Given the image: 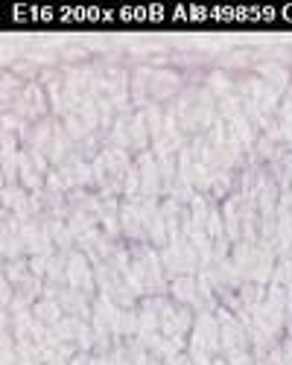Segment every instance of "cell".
Returning a JSON list of instances; mask_svg holds the SVG:
<instances>
[{
  "label": "cell",
  "instance_id": "23",
  "mask_svg": "<svg viewBox=\"0 0 292 365\" xmlns=\"http://www.w3.org/2000/svg\"><path fill=\"white\" fill-rule=\"evenodd\" d=\"M26 263H29V272H33V275L47 278V263H50V257H47V255H29V257H26Z\"/></svg>",
  "mask_w": 292,
  "mask_h": 365
},
{
  "label": "cell",
  "instance_id": "14",
  "mask_svg": "<svg viewBox=\"0 0 292 365\" xmlns=\"http://www.w3.org/2000/svg\"><path fill=\"white\" fill-rule=\"evenodd\" d=\"M150 76H152V65H137L132 68V79H129V91H132V106L135 111L150 106Z\"/></svg>",
  "mask_w": 292,
  "mask_h": 365
},
{
  "label": "cell",
  "instance_id": "19",
  "mask_svg": "<svg viewBox=\"0 0 292 365\" xmlns=\"http://www.w3.org/2000/svg\"><path fill=\"white\" fill-rule=\"evenodd\" d=\"M135 111H129V114H120L114 120V126L108 129V135H105V143H111V146H123V149H132V143H129V117H132Z\"/></svg>",
  "mask_w": 292,
  "mask_h": 365
},
{
  "label": "cell",
  "instance_id": "16",
  "mask_svg": "<svg viewBox=\"0 0 292 365\" xmlns=\"http://www.w3.org/2000/svg\"><path fill=\"white\" fill-rule=\"evenodd\" d=\"M129 143H132V155L152 149V135H150V126H146L143 111H135L129 117Z\"/></svg>",
  "mask_w": 292,
  "mask_h": 365
},
{
  "label": "cell",
  "instance_id": "11",
  "mask_svg": "<svg viewBox=\"0 0 292 365\" xmlns=\"http://www.w3.org/2000/svg\"><path fill=\"white\" fill-rule=\"evenodd\" d=\"M240 193L234 190L228 199H222V222H225V234L231 240V246L234 242H240L243 240V210H240Z\"/></svg>",
  "mask_w": 292,
  "mask_h": 365
},
{
  "label": "cell",
  "instance_id": "2",
  "mask_svg": "<svg viewBox=\"0 0 292 365\" xmlns=\"http://www.w3.org/2000/svg\"><path fill=\"white\" fill-rule=\"evenodd\" d=\"M187 348H196V351H208L211 356H219L222 354V339H219V322H217V313L214 310H196V322H193V330L187 336Z\"/></svg>",
  "mask_w": 292,
  "mask_h": 365
},
{
  "label": "cell",
  "instance_id": "24",
  "mask_svg": "<svg viewBox=\"0 0 292 365\" xmlns=\"http://www.w3.org/2000/svg\"><path fill=\"white\" fill-rule=\"evenodd\" d=\"M278 111H281V114H292V79H289V88H286V94H283Z\"/></svg>",
  "mask_w": 292,
  "mask_h": 365
},
{
  "label": "cell",
  "instance_id": "26",
  "mask_svg": "<svg viewBox=\"0 0 292 365\" xmlns=\"http://www.w3.org/2000/svg\"><path fill=\"white\" fill-rule=\"evenodd\" d=\"M167 365H193V359H190V354H187V351H182V354H175Z\"/></svg>",
  "mask_w": 292,
  "mask_h": 365
},
{
  "label": "cell",
  "instance_id": "9",
  "mask_svg": "<svg viewBox=\"0 0 292 365\" xmlns=\"http://www.w3.org/2000/svg\"><path fill=\"white\" fill-rule=\"evenodd\" d=\"M175 304H184V307H193V310H204V304L199 298V278L196 275H175L170 281V292H167ZM211 310V307H208Z\"/></svg>",
  "mask_w": 292,
  "mask_h": 365
},
{
  "label": "cell",
  "instance_id": "1",
  "mask_svg": "<svg viewBox=\"0 0 292 365\" xmlns=\"http://www.w3.org/2000/svg\"><path fill=\"white\" fill-rule=\"evenodd\" d=\"M158 316H161V336L167 339H187L196 322V310L175 304L170 295H158Z\"/></svg>",
  "mask_w": 292,
  "mask_h": 365
},
{
  "label": "cell",
  "instance_id": "10",
  "mask_svg": "<svg viewBox=\"0 0 292 365\" xmlns=\"http://www.w3.org/2000/svg\"><path fill=\"white\" fill-rule=\"evenodd\" d=\"M56 298L65 307L68 316H79L85 322H91V313H94V298L91 295H85L82 289H73V287H58Z\"/></svg>",
  "mask_w": 292,
  "mask_h": 365
},
{
  "label": "cell",
  "instance_id": "5",
  "mask_svg": "<svg viewBox=\"0 0 292 365\" xmlns=\"http://www.w3.org/2000/svg\"><path fill=\"white\" fill-rule=\"evenodd\" d=\"M184 88V76L172 68H152V76H150V103H172L179 97V91Z\"/></svg>",
  "mask_w": 292,
  "mask_h": 365
},
{
  "label": "cell",
  "instance_id": "7",
  "mask_svg": "<svg viewBox=\"0 0 292 365\" xmlns=\"http://www.w3.org/2000/svg\"><path fill=\"white\" fill-rule=\"evenodd\" d=\"M135 164H137V173H140V196H143V199H164V190H161V170H158L155 152H152V149L137 152Z\"/></svg>",
  "mask_w": 292,
  "mask_h": 365
},
{
  "label": "cell",
  "instance_id": "3",
  "mask_svg": "<svg viewBox=\"0 0 292 365\" xmlns=\"http://www.w3.org/2000/svg\"><path fill=\"white\" fill-rule=\"evenodd\" d=\"M9 111H15L21 120H26V123H38V120L50 117V100H47L44 85L38 79L36 82H26Z\"/></svg>",
  "mask_w": 292,
  "mask_h": 365
},
{
  "label": "cell",
  "instance_id": "17",
  "mask_svg": "<svg viewBox=\"0 0 292 365\" xmlns=\"http://www.w3.org/2000/svg\"><path fill=\"white\" fill-rule=\"evenodd\" d=\"M33 313H36V319L38 322H44L47 327H53V324H58V322H62L68 313H65V307H62V304H58V298H38L36 304H33Z\"/></svg>",
  "mask_w": 292,
  "mask_h": 365
},
{
  "label": "cell",
  "instance_id": "15",
  "mask_svg": "<svg viewBox=\"0 0 292 365\" xmlns=\"http://www.w3.org/2000/svg\"><path fill=\"white\" fill-rule=\"evenodd\" d=\"M120 196H111V199H103L100 210H97V220H100V228L111 237V240H123L120 234Z\"/></svg>",
  "mask_w": 292,
  "mask_h": 365
},
{
  "label": "cell",
  "instance_id": "21",
  "mask_svg": "<svg viewBox=\"0 0 292 365\" xmlns=\"http://www.w3.org/2000/svg\"><path fill=\"white\" fill-rule=\"evenodd\" d=\"M62 123H65V129H68V135L73 138V143H82L88 135H91V132H88V126H85V120L76 114V111H71V114H65L62 117Z\"/></svg>",
  "mask_w": 292,
  "mask_h": 365
},
{
  "label": "cell",
  "instance_id": "12",
  "mask_svg": "<svg viewBox=\"0 0 292 365\" xmlns=\"http://www.w3.org/2000/svg\"><path fill=\"white\" fill-rule=\"evenodd\" d=\"M254 76H260L266 85H272L278 94H286V88H289V79H292V71L278 62V58H269V62H257L254 65Z\"/></svg>",
  "mask_w": 292,
  "mask_h": 365
},
{
  "label": "cell",
  "instance_id": "25",
  "mask_svg": "<svg viewBox=\"0 0 292 365\" xmlns=\"http://www.w3.org/2000/svg\"><path fill=\"white\" fill-rule=\"evenodd\" d=\"M88 365H114V356H111V351L108 354H91V362Z\"/></svg>",
  "mask_w": 292,
  "mask_h": 365
},
{
  "label": "cell",
  "instance_id": "8",
  "mask_svg": "<svg viewBox=\"0 0 292 365\" xmlns=\"http://www.w3.org/2000/svg\"><path fill=\"white\" fill-rule=\"evenodd\" d=\"M120 234L129 246L135 242H146L143 231V217H140V199H123L120 202Z\"/></svg>",
  "mask_w": 292,
  "mask_h": 365
},
{
  "label": "cell",
  "instance_id": "22",
  "mask_svg": "<svg viewBox=\"0 0 292 365\" xmlns=\"http://www.w3.org/2000/svg\"><path fill=\"white\" fill-rule=\"evenodd\" d=\"M123 199H140V173H137V164H132L126 170V178H123Z\"/></svg>",
  "mask_w": 292,
  "mask_h": 365
},
{
  "label": "cell",
  "instance_id": "27",
  "mask_svg": "<svg viewBox=\"0 0 292 365\" xmlns=\"http://www.w3.org/2000/svg\"><path fill=\"white\" fill-rule=\"evenodd\" d=\"M88 362H91V354H88V351H79V354L71 359V365H88Z\"/></svg>",
  "mask_w": 292,
  "mask_h": 365
},
{
  "label": "cell",
  "instance_id": "13",
  "mask_svg": "<svg viewBox=\"0 0 292 365\" xmlns=\"http://www.w3.org/2000/svg\"><path fill=\"white\" fill-rule=\"evenodd\" d=\"M73 152H76V143H73V138L68 135V129H65V123H62V120H56L53 140H50V146H47V158H50V164H53V167L65 164V161L73 155Z\"/></svg>",
  "mask_w": 292,
  "mask_h": 365
},
{
  "label": "cell",
  "instance_id": "4",
  "mask_svg": "<svg viewBox=\"0 0 292 365\" xmlns=\"http://www.w3.org/2000/svg\"><path fill=\"white\" fill-rule=\"evenodd\" d=\"M214 313H217V322H219L222 354L240 351V348H251V342H249V330H246V324H243L237 316H234L228 307H222V304H217Z\"/></svg>",
  "mask_w": 292,
  "mask_h": 365
},
{
  "label": "cell",
  "instance_id": "6",
  "mask_svg": "<svg viewBox=\"0 0 292 365\" xmlns=\"http://www.w3.org/2000/svg\"><path fill=\"white\" fill-rule=\"evenodd\" d=\"M68 287L82 289L85 295L97 298V278H94V263L85 257V252L73 249L68 255Z\"/></svg>",
  "mask_w": 292,
  "mask_h": 365
},
{
  "label": "cell",
  "instance_id": "18",
  "mask_svg": "<svg viewBox=\"0 0 292 365\" xmlns=\"http://www.w3.org/2000/svg\"><path fill=\"white\" fill-rule=\"evenodd\" d=\"M202 85L211 91V94L217 97V100H222V97H228V94H234V76H228V71H211L208 76L202 79Z\"/></svg>",
  "mask_w": 292,
  "mask_h": 365
},
{
  "label": "cell",
  "instance_id": "20",
  "mask_svg": "<svg viewBox=\"0 0 292 365\" xmlns=\"http://www.w3.org/2000/svg\"><path fill=\"white\" fill-rule=\"evenodd\" d=\"M143 111V117H146V126H150V135H152V140L161 135V129H164V106L161 103H150L146 108H140Z\"/></svg>",
  "mask_w": 292,
  "mask_h": 365
}]
</instances>
